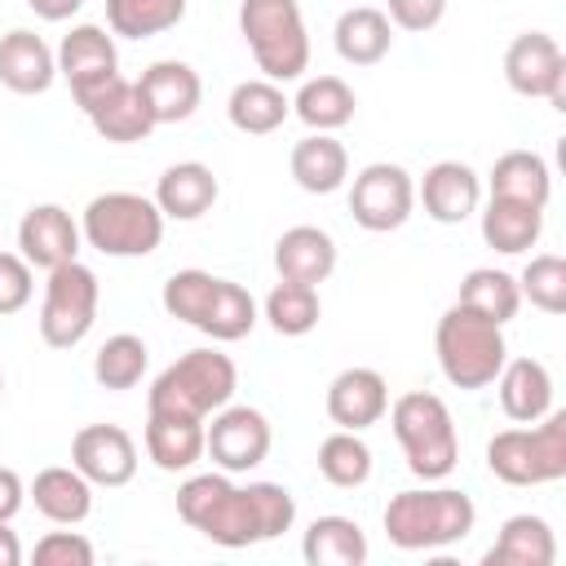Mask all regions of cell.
<instances>
[{
    "label": "cell",
    "instance_id": "cell-1",
    "mask_svg": "<svg viewBox=\"0 0 566 566\" xmlns=\"http://www.w3.org/2000/svg\"><path fill=\"white\" fill-rule=\"evenodd\" d=\"M177 517L221 548L279 539L296 522V500L279 482L234 486L230 473H190L177 486Z\"/></svg>",
    "mask_w": 566,
    "mask_h": 566
},
{
    "label": "cell",
    "instance_id": "cell-2",
    "mask_svg": "<svg viewBox=\"0 0 566 566\" xmlns=\"http://www.w3.org/2000/svg\"><path fill=\"white\" fill-rule=\"evenodd\" d=\"M478 509L464 491L455 486H407L398 495H389L380 526L389 535L394 548L402 553H433V548H451L460 539L473 535Z\"/></svg>",
    "mask_w": 566,
    "mask_h": 566
},
{
    "label": "cell",
    "instance_id": "cell-3",
    "mask_svg": "<svg viewBox=\"0 0 566 566\" xmlns=\"http://www.w3.org/2000/svg\"><path fill=\"white\" fill-rule=\"evenodd\" d=\"M389 429L407 455V469L420 482H442L460 464V433L451 407L429 389H407L389 402Z\"/></svg>",
    "mask_w": 566,
    "mask_h": 566
},
{
    "label": "cell",
    "instance_id": "cell-4",
    "mask_svg": "<svg viewBox=\"0 0 566 566\" xmlns=\"http://www.w3.org/2000/svg\"><path fill=\"white\" fill-rule=\"evenodd\" d=\"M239 389V367L230 354L221 349H186L177 363H168L150 389H146V411H177V416H195L208 420L212 411H221Z\"/></svg>",
    "mask_w": 566,
    "mask_h": 566
},
{
    "label": "cell",
    "instance_id": "cell-5",
    "mask_svg": "<svg viewBox=\"0 0 566 566\" xmlns=\"http://www.w3.org/2000/svg\"><path fill=\"white\" fill-rule=\"evenodd\" d=\"M433 354H438L447 385L478 394L500 376V367L509 358V340H504L500 323H491L464 305H451L433 327Z\"/></svg>",
    "mask_w": 566,
    "mask_h": 566
},
{
    "label": "cell",
    "instance_id": "cell-6",
    "mask_svg": "<svg viewBox=\"0 0 566 566\" xmlns=\"http://www.w3.org/2000/svg\"><path fill=\"white\" fill-rule=\"evenodd\" d=\"M486 469L504 486H548L566 478V411H548L535 424L491 433Z\"/></svg>",
    "mask_w": 566,
    "mask_h": 566
},
{
    "label": "cell",
    "instance_id": "cell-7",
    "mask_svg": "<svg viewBox=\"0 0 566 566\" xmlns=\"http://www.w3.org/2000/svg\"><path fill=\"white\" fill-rule=\"evenodd\" d=\"M239 35L265 80L287 84L310 71V31L296 0H243Z\"/></svg>",
    "mask_w": 566,
    "mask_h": 566
},
{
    "label": "cell",
    "instance_id": "cell-8",
    "mask_svg": "<svg viewBox=\"0 0 566 566\" xmlns=\"http://www.w3.org/2000/svg\"><path fill=\"white\" fill-rule=\"evenodd\" d=\"M80 234L93 252L115 261L150 256L164 243V212L150 195L106 190V195H93L88 208L80 212Z\"/></svg>",
    "mask_w": 566,
    "mask_h": 566
},
{
    "label": "cell",
    "instance_id": "cell-9",
    "mask_svg": "<svg viewBox=\"0 0 566 566\" xmlns=\"http://www.w3.org/2000/svg\"><path fill=\"white\" fill-rule=\"evenodd\" d=\"M97 305H102V283L80 256L53 265L40 301V340L49 349H75L93 332Z\"/></svg>",
    "mask_w": 566,
    "mask_h": 566
},
{
    "label": "cell",
    "instance_id": "cell-10",
    "mask_svg": "<svg viewBox=\"0 0 566 566\" xmlns=\"http://www.w3.org/2000/svg\"><path fill=\"white\" fill-rule=\"evenodd\" d=\"M411 212H416V181L402 164L376 159V164L358 168V177L349 186V217L363 230L389 234V230L407 226Z\"/></svg>",
    "mask_w": 566,
    "mask_h": 566
},
{
    "label": "cell",
    "instance_id": "cell-11",
    "mask_svg": "<svg viewBox=\"0 0 566 566\" xmlns=\"http://www.w3.org/2000/svg\"><path fill=\"white\" fill-rule=\"evenodd\" d=\"M270 420L256 407L243 402H226L221 411H212L203 420V455L221 469V473H248L270 455Z\"/></svg>",
    "mask_w": 566,
    "mask_h": 566
},
{
    "label": "cell",
    "instance_id": "cell-12",
    "mask_svg": "<svg viewBox=\"0 0 566 566\" xmlns=\"http://www.w3.org/2000/svg\"><path fill=\"white\" fill-rule=\"evenodd\" d=\"M504 80L517 97H544L566 111V53L548 31H522L504 49Z\"/></svg>",
    "mask_w": 566,
    "mask_h": 566
},
{
    "label": "cell",
    "instance_id": "cell-13",
    "mask_svg": "<svg viewBox=\"0 0 566 566\" xmlns=\"http://www.w3.org/2000/svg\"><path fill=\"white\" fill-rule=\"evenodd\" d=\"M75 106L88 115V124H93V133L102 142L133 146V142H146L155 133V119H150V106H146L142 88H137V80L115 75L102 88H93L88 97H80Z\"/></svg>",
    "mask_w": 566,
    "mask_h": 566
},
{
    "label": "cell",
    "instance_id": "cell-14",
    "mask_svg": "<svg viewBox=\"0 0 566 566\" xmlns=\"http://www.w3.org/2000/svg\"><path fill=\"white\" fill-rule=\"evenodd\" d=\"M53 53H57V75L71 84V97H75V102L119 75L115 35H106V27H97V22L71 27Z\"/></svg>",
    "mask_w": 566,
    "mask_h": 566
},
{
    "label": "cell",
    "instance_id": "cell-15",
    "mask_svg": "<svg viewBox=\"0 0 566 566\" xmlns=\"http://www.w3.org/2000/svg\"><path fill=\"white\" fill-rule=\"evenodd\" d=\"M71 464L93 482V486H128L137 478V442L119 424H84L71 438Z\"/></svg>",
    "mask_w": 566,
    "mask_h": 566
},
{
    "label": "cell",
    "instance_id": "cell-16",
    "mask_svg": "<svg viewBox=\"0 0 566 566\" xmlns=\"http://www.w3.org/2000/svg\"><path fill=\"white\" fill-rule=\"evenodd\" d=\"M80 221L62 208V203H31L18 221V252L27 256L31 270H53L62 261H75L80 256Z\"/></svg>",
    "mask_w": 566,
    "mask_h": 566
},
{
    "label": "cell",
    "instance_id": "cell-17",
    "mask_svg": "<svg viewBox=\"0 0 566 566\" xmlns=\"http://www.w3.org/2000/svg\"><path fill=\"white\" fill-rule=\"evenodd\" d=\"M416 199L424 203V217L438 226H460L482 208V177L464 159H438L424 168Z\"/></svg>",
    "mask_w": 566,
    "mask_h": 566
},
{
    "label": "cell",
    "instance_id": "cell-18",
    "mask_svg": "<svg viewBox=\"0 0 566 566\" xmlns=\"http://www.w3.org/2000/svg\"><path fill=\"white\" fill-rule=\"evenodd\" d=\"M323 407H327V420L336 429L363 433V429H371V424L385 420V411H389V385H385V376L376 367H345V371L332 376Z\"/></svg>",
    "mask_w": 566,
    "mask_h": 566
},
{
    "label": "cell",
    "instance_id": "cell-19",
    "mask_svg": "<svg viewBox=\"0 0 566 566\" xmlns=\"http://www.w3.org/2000/svg\"><path fill=\"white\" fill-rule=\"evenodd\" d=\"M137 88H142V97H146V106H150L155 128H159V124H181V119H190V115L199 111V102H203V80H199V71H195L190 62H181V57H159V62H150V66L142 71V80H137Z\"/></svg>",
    "mask_w": 566,
    "mask_h": 566
},
{
    "label": "cell",
    "instance_id": "cell-20",
    "mask_svg": "<svg viewBox=\"0 0 566 566\" xmlns=\"http://www.w3.org/2000/svg\"><path fill=\"white\" fill-rule=\"evenodd\" d=\"M53 80H57V53L44 44V35L27 27H13L0 35V84L9 93L35 97V93H49Z\"/></svg>",
    "mask_w": 566,
    "mask_h": 566
},
{
    "label": "cell",
    "instance_id": "cell-21",
    "mask_svg": "<svg viewBox=\"0 0 566 566\" xmlns=\"http://www.w3.org/2000/svg\"><path fill=\"white\" fill-rule=\"evenodd\" d=\"M221 195V181L208 164L199 159H181V164H168L155 181V203L164 212V221H199L203 212H212Z\"/></svg>",
    "mask_w": 566,
    "mask_h": 566
},
{
    "label": "cell",
    "instance_id": "cell-22",
    "mask_svg": "<svg viewBox=\"0 0 566 566\" xmlns=\"http://www.w3.org/2000/svg\"><path fill=\"white\" fill-rule=\"evenodd\" d=\"M274 270L287 283H327L336 270V239L323 226H292L274 243Z\"/></svg>",
    "mask_w": 566,
    "mask_h": 566
},
{
    "label": "cell",
    "instance_id": "cell-23",
    "mask_svg": "<svg viewBox=\"0 0 566 566\" xmlns=\"http://www.w3.org/2000/svg\"><path fill=\"white\" fill-rule=\"evenodd\" d=\"M491 385L500 389V411L513 424H535L539 416L553 411V376L539 358H504Z\"/></svg>",
    "mask_w": 566,
    "mask_h": 566
},
{
    "label": "cell",
    "instance_id": "cell-24",
    "mask_svg": "<svg viewBox=\"0 0 566 566\" xmlns=\"http://www.w3.org/2000/svg\"><path fill=\"white\" fill-rule=\"evenodd\" d=\"M31 504L40 517L57 522V526H80L93 513V482L75 469V464H49L31 478L27 486Z\"/></svg>",
    "mask_w": 566,
    "mask_h": 566
},
{
    "label": "cell",
    "instance_id": "cell-25",
    "mask_svg": "<svg viewBox=\"0 0 566 566\" xmlns=\"http://www.w3.org/2000/svg\"><path fill=\"white\" fill-rule=\"evenodd\" d=\"M146 455L164 473H186L203 460V420L177 411H146Z\"/></svg>",
    "mask_w": 566,
    "mask_h": 566
},
{
    "label": "cell",
    "instance_id": "cell-26",
    "mask_svg": "<svg viewBox=\"0 0 566 566\" xmlns=\"http://www.w3.org/2000/svg\"><path fill=\"white\" fill-rule=\"evenodd\" d=\"M332 44H336L340 62H349V66H376L394 49V22L376 4H354V9H345L336 18Z\"/></svg>",
    "mask_w": 566,
    "mask_h": 566
},
{
    "label": "cell",
    "instance_id": "cell-27",
    "mask_svg": "<svg viewBox=\"0 0 566 566\" xmlns=\"http://www.w3.org/2000/svg\"><path fill=\"white\" fill-rule=\"evenodd\" d=\"M292 181L305 195H332L349 181V150L332 133H305L287 155Z\"/></svg>",
    "mask_w": 566,
    "mask_h": 566
},
{
    "label": "cell",
    "instance_id": "cell-28",
    "mask_svg": "<svg viewBox=\"0 0 566 566\" xmlns=\"http://www.w3.org/2000/svg\"><path fill=\"white\" fill-rule=\"evenodd\" d=\"M482 562L486 566H553L557 562L553 526L539 513H513V517H504V526Z\"/></svg>",
    "mask_w": 566,
    "mask_h": 566
},
{
    "label": "cell",
    "instance_id": "cell-29",
    "mask_svg": "<svg viewBox=\"0 0 566 566\" xmlns=\"http://www.w3.org/2000/svg\"><path fill=\"white\" fill-rule=\"evenodd\" d=\"M486 190L495 199H517V203H531V208H548L553 168L535 150H504L486 172Z\"/></svg>",
    "mask_w": 566,
    "mask_h": 566
},
{
    "label": "cell",
    "instance_id": "cell-30",
    "mask_svg": "<svg viewBox=\"0 0 566 566\" xmlns=\"http://www.w3.org/2000/svg\"><path fill=\"white\" fill-rule=\"evenodd\" d=\"M354 111H358V97L340 75H310L292 97V115L310 133H336L354 119Z\"/></svg>",
    "mask_w": 566,
    "mask_h": 566
},
{
    "label": "cell",
    "instance_id": "cell-31",
    "mask_svg": "<svg viewBox=\"0 0 566 566\" xmlns=\"http://www.w3.org/2000/svg\"><path fill=\"white\" fill-rule=\"evenodd\" d=\"M226 115L239 133L248 137H265L274 128H283V119L292 115V97L283 93V84L256 75V80H243L230 88V102H226Z\"/></svg>",
    "mask_w": 566,
    "mask_h": 566
},
{
    "label": "cell",
    "instance_id": "cell-32",
    "mask_svg": "<svg viewBox=\"0 0 566 566\" xmlns=\"http://www.w3.org/2000/svg\"><path fill=\"white\" fill-rule=\"evenodd\" d=\"M301 557L310 566H363L367 562V535L354 517L323 513L301 535Z\"/></svg>",
    "mask_w": 566,
    "mask_h": 566
},
{
    "label": "cell",
    "instance_id": "cell-33",
    "mask_svg": "<svg viewBox=\"0 0 566 566\" xmlns=\"http://www.w3.org/2000/svg\"><path fill=\"white\" fill-rule=\"evenodd\" d=\"M544 234V208H531V203H517V199H486L482 208V243L504 252V256H517V252H531Z\"/></svg>",
    "mask_w": 566,
    "mask_h": 566
},
{
    "label": "cell",
    "instance_id": "cell-34",
    "mask_svg": "<svg viewBox=\"0 0 566 566\" xmlns=\"http://www.w3.org/2000/svg\"><path fill=\"white\" fill-rule=\"evenodd\" d=\"M455 305L491 318V323H509L517 310H522V292H517V274L509 270H495V265H478L460 279V292H455Z\"/></svg>",
    "mask_w": 566,
    "mask_h": 566
},
{
    "label": "cell",
    "instance_id": "cell-35",
    "mask_svg": "<svg viewBox=\"0 0 566 566\" xmlns=\"http://www.w3.org/2000/svg\"><path fill=\"white\" fill-rule=\"evenodd\" d=\"M146 367H150V349H146V340L133 336V332L106 336V340L97 345V354H93V380H97L102 389H111V394L137 389L142 376H146Z\"/></svg>",
    "mask_w": 566,
    "mask_h": 566
},
{
    "label": "cell",
    "instance_id": "cell-36",
    "mask_svg": "<svg viewBox=\"0 0 566 566\" xmlns=\"http://www.w3.org/2000/svg\"><path fill=\"white\" fill-rule=\"evenodd\" d=\"M261 318L279 332V336H310L323 318V301H318V287L310 283H287L279 279L261 305Z\"/></svg>",
    "mask_w": 566,
    "mask_h": 566
},
{
    "label": "cell",
    "instance_id": "cell-37",
    "mask_svg": "<svg viewBox=\"0 0 566 566\" xmlns=\"http://www.w3.org/2000/svg\"><path fill=\"white\" fill-rule=\"evenodd\" d=\"M256 318L261 314H256L252 292L243 283H234V279H217V292H212V305H208L199 332L212 336L217 345H230V340H243L256 327Z\"/></svg>",
    "mask_w": 566,
    "mask_h": 566
},
{
    "label": "cell",
    "instance_id": "cell-38",
    "mask_svg": "<svg viewBox=\"0 0 566 566\" xmlns=\"http://www.w3.org/2000/svg\"><path fill=\"white\" fill-rule=\"evenodd\" d=\"M186 18V0H106V27L124 40H150Z\"/></svg>",
    "mask_w": 566,
    "mask_h": 566
},
{
    "label": "cell",
    "instance_id": "cell-39",
    "mask_svg": "<svg viewBox=\"0 0 566 566\" xmlns=\"http://www.w3.org/2000/svg\"><path fill=\"white\" fill-rule=\"evenodd\" d=\"M318 473L340 486V491H354L371 478V447L363 442V433L354 429H336L318 442Z\"/></svg>",
    "mask_w": 566,
    "mask_h": 566
},
{
    "label": "cell",
    "instance_id": "cell-40",
    "mask_svg": "<svg viewBox=\"0 0 566 566\" xmlns=\"http://www.w3.org/2000/svg\"><path fill=\"white\" fill-rule=\"evenodd\" d=\"M212 292H217V274H208V270H172L164 279L159 301H164L168 318H181L186 327L199 332V323H203V314L212 305Z\"/></svg>",
    "mask_w": 566,
    "mask_h": 566
},
{
    "label": "cell",
    "instance_id": "cell-41",
    "mask_svg": "<svg viewBox=\"0 0 566 566\" xmlns=\"http://www.w3.org/2000/svg\"><path fill=\"white\" fill-rule=\"evenodd\" d=\"M517 292L544 314H566V261L557 252L531 256L526 270L517 274Z\"/></svg>",
    "mask_w": 566,
    "mask_h": 566
},
{
    "label": "cell",
    "instance_id": "cell-42",
    "mask_svg": "<svg viewBox=\"0 0 566 566\" xmlns=\"http://www.w3.org/2000/svg\"><path fill=\"white\" fill-rule=\"evenodd\" d=\"M35 296V270L22 252H0V318L27 310Z\"/></svg>",
    "mask_w": 566,
    "mask_h": 566
},
{
    "label": "cell",
    "instance_id": "cell-43",
    "mask_svg": "<svg viewBox=\"0 0 566 566\" xmlns=\"http://www.w3.org/2000/svg\"><path fill=\"white\" fill-rule=\"evenodd\" d=\"M35 566H93L97 553L80 531H49L44 539H35Z\"/></svg>",
    "mask_w": 566,
    "mask_h": 566
},
{
    "label": "cell",
    "instance_id": "cell-44",
    "mask_svg": "<svg viewBox=\"0 0 566 566\" xmlns=\"http://www.w3.org/2000/svg\"><path fill=\"white\" fill-rule=\"evenodd\" d=\"M385 18H389L398 31L420 35V31H433V27L447 18V0H389Z\"/></svg>",
    "mask_w": 566,
    "mask_h": 566
},
{
    "label": "cell",
    "instance_id": "cell-45",
    "mask_svg": "<svg viewBox=\"0 0 566 566\" xmlns=\"http://www.w3.org/2000/svg\"><path fill=\"white\" fill-rule=\"evenodd\" d=\"M22 504H27V486H22V478H18L13 469L0 464V522H13Z\"/></svg>",
    "mask_w": 566,
    "mask_h": 566
},
{
    "label": "cell",
    "instance_id": "cell-46",
    "mask_svg": "<svg viewBox=\"0 0 566 566\" xmlns=\"http://www.w3.org/2000/svg\"><path fill=\"white\" fill-rule=\"evenodd\" d=\"M27 9L35 18H44V22H66V18H75L84 9V0H27Z\"/></svg>",
    "mask_w": 566,
    "mask_h": 566
},
{
    "label": "cell",
    "instance_id": "cell-47",
    "mask_svg": "<svg viewBox=\"0 0 566 566\" xmlns=\"http://www.w3.org/2000/svg\"><path fill=\"white\" fill-rule=\"evenodd\" d=\"M22 562V539L18 531H9V522H0V566H18Z\"/></svg>",
    "mask_w": 566,
    "mask_h": 566
},
{
    "label": "cell",
    "instance_id": "cell-48",
    "mask_svg": "<svg viewBox=\"0 0 566 566\" xmlns=\"http://www.w3.org/2000/svg\"><path fill=\"white\" fill-rule=\"evenodd\" d=\"M0 394H4V371H0Z\"/></svg>",
    "mask_w": 566,
    "mask_h": 566
}]
</instances>
